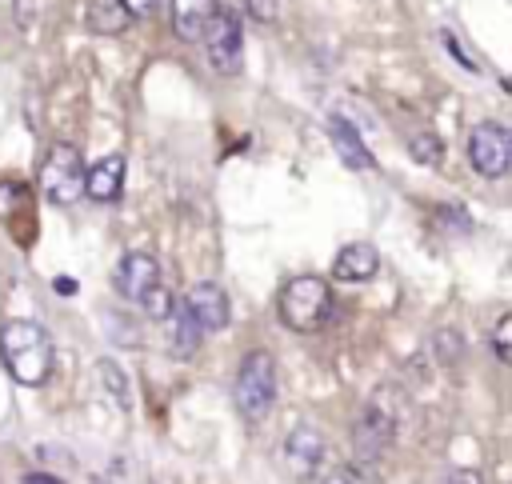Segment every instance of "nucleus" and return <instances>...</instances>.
Segmentation results:
<instances>
[{"label": "nucleus", "mask_w": 512, "mask_h": 484, "mask_svg": "<svg viewBox=\"0 0 512 484\" xmlns=\"http://www.w3.org/2000/svg\"><path fill=\"white\" fill-rule=\"evenodd\" d=\"M152 284H160V264H156V256H148V252H124L120 264H116V292L140 304V296H144Z\"/></svg>", "instance_id": "nucleus-8"}, {"label": "nucleus", "mask_w": 512, "mask_h": 484, "mask_svg": "<svg viewBox=\"0 0 512 484\" xmlns=\"http://www.w3.org/2000/svg\"><path fill=\"white\" fill-rule=\"evenodd\" d=\"M40 192L52 204H72L84 196V160L76 148L56 144L40 164Z\"/></svg>", "instance_id": "nucleus-4"}, {"label": "nucleus", "mask_w": 512, "mask_h": 484, "mask_svg": "<svg viewBox=\"0 0 512 484\" xmlns=\"http://www.w3.org/2000/svg\"><path fill=\"white\" fill-rule=\"evenodd\" d=\"M468 160H472V168L480 176L500 180L508 172V164H512V132L504 124H496V120L476 124L472 136H468Z\"/></svg>", "instance_id": "nucleus-5"}, {"label": "nucleus", "mask_w": 512, "mask_h": 484, "mask_svg": "<svg viewBox=\"0 0 512 484\" xmlns=\"http://www.w3.org/2000/svg\"><path fill=\"white\" fill-rule=\"evenodd\" d=\"M440 484H480V476H476V472H464V468H456V472H448Z\"/></svg>", "instance_id": "nucleus-26"}, {"label": "nucleus", "mask_w": 512, "mask_h": 484, "mask_svg": "<svg viewBox=\"0 0 512 484\" xmlns=\"http://www.w3.org/2000/svg\"><path fill=\"white\" fill-rule=\"evenodd\" d=\"M140 308H144L152 320H164V316L172 312V292H168L164 284H152V288L140 296Z\"/></svg>", "instance_id": "nucleus-17"}, {"label": "nucleus", "mask_w": 512, "mask_h": 484, "mask_svg": "<svg viewBox=\"0 0 512 484\" xmlns=\"http://www.w3.org/2000/svg\"><path fill=\"white\" fill-rule=\"evenodd\" d=\"M128 20H132V16H128L116 0H92V4H88V28H92V32L112 36V32H120Z\"/></svg>", "instance_id": "nucleus-16"}, {"label": "nucleus", "mask_w": 512, "mask_h": 484, "mask_svg": "<svg viewBox=\"0 0 512 484\" xmlns=\"http://www.w3.org/2000/svg\"><path fill=\"white\" fill-rule=\"evenodd\" d=\"M120 184H124V156H120V152L96 160V164L84 172V192H88L92 200H100V204L116 200V196H120Z\"/></svg>", "instance_id": "nucleus-12"}, {"label": "nucleus", "mask_w": 512, "mask_h": 484, "mask_svg": "<svg viewBox=\"0 0 512 484\" xmlns=\"http://www.w3.org/2000/svg\"><path fill=\"white\" fill-rule=\"evenodd\" d=\"M392 432H396V420H392V412H384L380 404H368V408H364V416H360V420H356V428H352L356 452H360L364 460L380 456V452L392 444Z\"/></svg>", "instance_id": "nucleus-10"}, {"label": "nucleus", "mask_w": 512, "mask_h": 484, "mask_svg": "<svg viewBox=\"0 0 512 484\" xmlns=\"http://www.w3.org/2000/svg\"><path fill=\"white\" fill-rule=\"evenodd\" d=\"M440 40H444V44H448V48H452V56H456V60H460V64H464V68H472V72H476V68H480V64H476V60H472V52H468V48H464V44H460V36H456V32H452V28H444V32H440Z\"/></svg>", "instance_id": "nucleus-21"}, {"label": "nucleus", "mask_w": 512, "mask_h": 484, "mask_svg": "<svg viewBox=\"0 0 512 484\" xmlns=\"http://www.w3.org/2000/svg\"><path fill=\"white\" fill-rule=\"evenodd\" d=\"M328 132H332V144L340 148V160H344V164H352V168H372V152L364 148L360 132H356L344 116H332Z\"/></svg>", "instance_id": "nucleus-15"}, {"label": "nucleus", "mask_w": 512, "mask_h": 484, "mask_svg": "<svg viewBox=\"0 0 512 484\" xmlns=\"http://www.w3.org/2000/svg\"><path fill=\"white\" fill-rule=\"evenodd\" d=\"M184 308L192 312V320L200 324V332H220L224 324H228V296H224V288L220 284H212V280H204V284H196L188 296H184Z\"/></svg>", "instance_id": "nucleus-9"}, {"label": "nucleus", "mask_w": 512, "mask_h": 484, "mask_svg": "<svg viewBox=\"0 0 512 484\" xmlns=\"http://www.w3.org/2000/svg\"><path fill=\"white\" fill-rule=\"evenodd\" d=\"M212 16H216V0H172V28L180 40H200Z\"/></svg>", "instance_id": "nucleus-13"}, {"label": "nucleus", "mask_w": 512, "mask_h": 484, "mask_svg": "<svg viewBox=\"0 0 512 484\" xmlns=\"http://www.w3.org/2000/svg\"><path fill=\"white\" fill-rule=\"evenodd\" d=\"M164 324H168V336H172V352L176 356H192L196 348H200V324L192 320V312L184 308V300L180 304H172V312L164 316Z\"/></svg>", "instance_id": "nucleus-14"}, {"label": "nucleus", "mask_w": 512, "mask_h": 484, "mask_svg": "<svg viewBox=\"0 0 512 484\" xmlns=\"http://www.w3.org/2000/svg\"><path fill=\"white\" fill-rule=\"evenodd\" d=\"M508 332H512V316L504 312V316L496 320V332H492V348H496L500 360H508Z\"/></svg>", "instance_id": "nucleus-23"}, {"label": "nucleus", "mask_w": 512, "mask_h": 484, "mask_svg": "<svg viewBox=\"0 0 512 484\" xmlns=\"http://www.w3.org/2000/svg\"><path fill=\"white\" fill-rule=\"evenodd\" d=\"M412 160H420V164H436L440 160V140L432 136V132H420V136H412Z\"/></svg>", "instance_id": "nucleus-18"}, {"label": "nucleus", "mask_w": 512, "mask_h": 484, "mask_svg": "<svg viewBox=\"0 0 512 484\" xmlns=\"http://www.w3.org/2000/svg\"><path fill=\"white\" fill-rule=\"evenodd\" d=\"M324 484H380L372 472H364V468H352V464H344V468H332L328 476H324Z\"/></svg>", "instance_id": "nucleus-19"}, {"label": "nucleus", "mask_w": 512, "mask_h": 484, "mask_svg": "<svg viewBox=\"0 0 512 484\" xmlns=\"http://www.w3.org/2000/svg\"><path fill=\"white\" fill-rule=\"evenodd\" d=\"M20 484H64V480H56V476H48V472H24Z\"/></svg>", "instance_id": "nucleus-27"}, {"label": "nucleus", "mask_w": 512, "mask_h": 484, "mask_svg": "<svg viewBox=\"0 0 512 484\" xmlns=\"http://www.w3.org/2000/svg\"><path fill=\"white\" fill-rule=\"evenodd\" d=\"M332 316V288L320 276H296L280 292V320L292 332H316Z\"/></svg>", "instance_id": "nucleus-2"}, {"label": "nucleus", "mask_w": 512, "mask_h": 484, "mask_svg": "<svg viewBox=\"0 0 512 484\" xmlns=\"http://www.w3.org/2000/svg\"><path fill=\"white\" fill-rule=\"evenodd\" d=\"M232 400L240 408L244 420H260L268 416L272 400H276V364L264 348L248 352L236 368V384H232Z\"/></svg>", "instance_id": "nucleus-3"}, {"label": "nucleus", "mask_w": 512, "mask_h": 484, "mask_svg": "<svg viewBox=\"0 0 512 484\" xmlns=\"http://www.w3.org/2000/svg\"><path fill=\"white\" fill-rule=\"evenodd\" d=\"M324 452H328L324 432L312 428V424H296V428L284 436V464H288V472L300 476V480H308V476L320 472Z\"/></svg>", "instance_id": "nucleus-7"}, {"label": "nucleus", "mask_w": 512, "mask_h": 484, "mask_svg": "<svg viewBox=\"0 0 512 484\" xmlns=\"http://www.w3.org/2000/svg\"><path fill=\"white\" fill-rule=\"evenodd\" d=\"M376 268H380V256H376V248H372V244H364V240L344 244V248L336 252V260H332V276H336V280H348V284L372 280V276H376Z\"/></svg>", "instance_id": "nucleus-11"}, {"label": "nucleus", "mask_w": 512, "mask_h": 484, "mask_svg": "<svg viewBox=\"0 0 512 484\" xmlns=\"http://www.w3.org/2000/svg\"><path fill=\"white\" fill-rule=\"evenodd\" d=\"M436 356H440V360H456V356H460V332L440 328V332H436Z\"/></svg>", "instance_id": "nucleus-20"}, {"label": "nucleus", "mask_w": 512, "mask_h": 484, "mask_svg": "<svg viewBox=\"0 0 512 484\" xmlns=\"http://www.w3.org/2000/svg\"><path fill=\"white\" fill-rule=\"evenodd\" d=\"M244 4H248V12H252L256 20H264V24L276 20V0H244Z\"/></svg>", "instance_id": "nucleus-24"}, {"label": "nucleus", "mask_w": 512, "mask_h": 484, "mask_svg": "<svg viewBox=\"0 0 512 484\" xmlns=\"http://www.w3.org/2000/svg\"><path fill=\"white\" fill-rule=\"evenodd\" d=\"M0 356L16 384H44L52 372V336L36 320H8L0 324Z\"/></svg>", "instance_id": "nucleus-1"}, {"label": "nucleus", "mask_w": 512, "mask_h": 484, "mask_svg": "<svg viewBox=\"0 0 512 484\" xmlns=\"http://www.w3.org/2000/svg\"><path fill=\"white\" fill-rule=\"evenodd\" d=\"M96 372L104 376V384H108V388L116 392V400L124 404V396H128V392H124V380H120V368H116L112 360H100V364H96Z\"/></svg>", "instance_id": "nucleus-22"}, {"label": "nucleus", "mask_w": 512, "mask_h": 484, "mask_svg": "<svg viewBox=\"0 0 512 484\" xmlns=\"http://www.w3.org/2000/svg\"><path fill=\"white\" fill-rule=\"evenodd\" d=\"M116 4H120L128 16H144V12H152V8H156V0H116Z\"/></svg>", "instance_id": "nucleus-25"}, {"label": "nucleus", "mask_w": 512, "mask_h": 484, "mask_svg": "<svg viewBox=\"0 0 512 484\" xmlns=\"http://www.w3.org/2000/svg\"><path fill=\"white\" fill-rule=\"evenodd\" d=\"M56 292H60V296H72V292H76V280H72V276H56Z\"/></svg>", "instance_id": "nucleus-28"}, {"label": "nucleus", "mask_w": 512, "mask_h": 484, "mask_svg": "<svg viewBox=\"0 0 512 484\" xmlns=\"http://www.w3.org/2000/svg\"><path fill=\"white\" fill-rule=\"evenodd\" d=\"M204 40V52H208V64L224 76L240 72V60H244V32H240V20L224 8H216V16L208 20V28L200 32Z\"/></svg>", "instance_id": "nucleus-6"}]
</instances>
